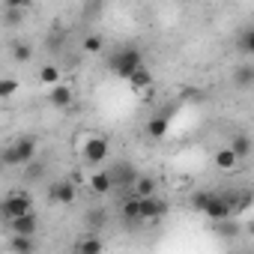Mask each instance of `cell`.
<instances>
[{
  "label": "cell",
  "instance_id": "obj_1",
  "mask_svg": "<svg viewBox=\"0 0 254 254\" xmlns=\"http://www.w3.org/2000/svg\"><path fill=\"white\" fill-rule=\"evenodd\" d=\"M141 66H144V54H141L138 45H120V48H114V54L108 57V72L117 75V78H123V81H129L132 72L141 69Z\"/></svg>",
  "mask_w": 254,
  "mask_h": 254
},
{
  "label": "cell",
  "instance_id": "obj_2",
  "mask_svg": "<svg viewBox=\"0 0 254 254\" xmlns=\"http://www.w3.org/2000/svg\"><path fill=\"white\" fill-rule=\"evenodd\" d=\"M30 159H36V138L33 135H21L15 144H9L3 150V168H24Z\"/></svg>",
  "mask_w": 254,
  "mask_h": 254
},
{
  "label": "cell",
  "instance_id": "obj_3",
  "mask_svg": "<svg viewBox=\"0 0 254 254\" xmlns=\"http://www.w3.org/2000/svg\"><path fill=\"white\" fill-rule=\"evenodd\" d=\"M30 209H33V197H30V191H12V194L3 197V203H0V212H3L6 221L24 215V212H30Z\"/></svg>",
  "mask_w": 254,
  "mask_h": 254
},
{
  "label": "cell",
  "instance_id": "obj_4",
  "mask_svg": "<svg viewBox=\"0 0 254 254\" xmlns=\"http://www.w3.org/2000/svg\"><path fill=\"white\" fill-rule=\"evenodd\" d=\"M111 180H114V186L117 189H135V183H138V168L132 165V162H126V159H120V162H114L111 165Z\"/></svg>",
  "mask_w": 254,
  "mask_h": 254
},
{
  "label": "cell",
  "instance_id": "obj_5",
  "mask_svg": "<svg viewBox=\"0 0 254 254\" xmlns=\"http://www.w3.org/2000/svg\"><path fill=\"white\" fill-rule=\"evenodd\" d=\"M75 197H78V189H75L72 180H57V183L48 186V200H51V203L69 206V203H75Z\"/></svg>",
  "mask_w": 254,
  "mask_h": 254
},
{
  "label": "cell",
  "instance_id": "obj_6",
  "mask_svg": "<svg viewBox=\"0 0 254 254\" xmlns=\"http://www.w3.org/2000/svg\"><path fill=\"white\" fill-rule=\"evenodd\" d=\"M48 105L57 108V111L72 108V105H75V93H72V87H69V84H54V87L48 90Z\"/></svg>",
  "mask_w": 254,
  "mask_h": 254
},
{
  "label": "cell",
  "instance_id": "obj_7",
  "mask_svg": "<svg viewBox=\"0 0 254 254\" xmlns=\"http://www.w3.org/2000/svg\"><path fill=\"white\" fill-rule=\"evenodd\" d=\"M168 200H162V197H156V194H150V197H141V218L144 221H156V218H162V215H168Z\"/></svg>",
  "mask_w": 254,
  "mask_h": 254
},
{
  "label": "cell",
  "instance_id": "obj_8",
  "mask_svg": "<svg viewBox=\"0 0 254 254\" xmlns=\"http://www.w3.org/2000/svg\"><path fill=\"white\" fill-rule=\"evenodd\" d=\"M81 153H84V162L87 165H102L108 159V141L105 138H90Z\"/></svg>",
  "mask_w": 254,
  "mask_h": 254
},
{
  "label": "cell",
  "instance_id": "obj_9",
  "mask_svg": "<svg viewBox=\"0 0 254 254\" xmlns=\"http://www.w3.org/2000/svg\"><path fill=\"white\" fill-rule=\"evenodd\" d=\"M6 224H9V233H24V236H36V230H39V218L33 209L18 215V218H9Z\"/></svg>",
  "mask_w": 254,
  "mask_h": 254
},
{
  "label": "cell",
  "instance_id": "obj_10",
  "mask_svg": "<svg viewBox=\"0 0 254 254\" xmlns=\"http://www.w3.org/2000/svg\"><path fill=\"white\" fill-rule=\"evenodd\" d=\"M230 81H233V87L236 90H254V63H239L236 69H233V75H230Z\"/></svg>",
  "mask_w": 254,
  "mask_h": 254
},
{
  "label": "cell",
  "instance_id": "obj_11",
  "mask_svg": "<svg viewBox=\"0 0 254 254\" xmlns=\"http://www.w3.org/2000/svg\"><path fill=\"white\" fill-rule=\"evenodd\" d=\"M203 215H206L209 221H221V218H230L233 209H230V203H227L224 194H212V200H209V206H206Z\"/></svg>",
  "mask_w": 254,
  "mask_h": 254
},
{
  "label": "cell",
  "instance_id": "obj_12",
  "mask_svg": "<svg viewBox=\"0 0 254 254\" xmlns=\"http://www.w3.org/2000/svg\"><path fill=\"white\" fill-rule=\"evenodd\" d=\"M230 150H233L239 159H248V156H251V150H254L251 135H248V132H233V135H230Z\"/></svg>",
  "mask_w": 254,
  "mask_h": 254
},
{
  "label": "cell",
  "instance_id": "obj_13",
  "mask_svg": "<svg viewBox=\"0 0 254 254\" xmlns=\"http://www.w3.org/2000/svg\"><path fill=\"white\" fill-rule=\"evenodd\" d=\"M6 248H9L12 254H33V251H36V242H33V236H24V233H9Z\"/></svg>",
  "mask_w": 254,
  "mask_h": 254
},
{
  "label": "cell",
  "instance_id": "obj_14",
  "mask_svg": "<svg viewBox=\"0 0 254 254\" xmlns=\"http://www.w3.org/2000/svg\"><path fill=\"white\" fill-rule=\"evenodd\" d=\"M168 129H171V117H168V114H156V117L147 123V135H150L153 141H162V138L168 135Z\"/></svg>",
  "mask_w": 254,
  "mask_h": 254
},
{
  "label": "cell",
  "instance_id": "obj_15",
  "mask_svg": "<svg viewBox=\"0 0 254 254\" xmlns=\"http://www.w3.org/2000/svg\"><path fill=\"white\" fill-rule=\"evenodd\" d=\"M212 233L218 236V239H236L242 230H239V224L233 221V215L230 218H221V221H212Z\"/></svg>",
  "mask_w": 254,
  "mask_h": 254
},
{
  "label": "cell",
  "instance_id": "obj_16",
  "mask_svg": "<svg viewBox=\"0 0 254 254\" xmlns=\"http://www.w3.org/2000/svg\"><path fill=\"white\" fill-rule=\"evenodd\" d=\"M87 186H90V191H93V194H108V191H111V189H117V186H114V180H111V174H108V171H99V174H93V177H90V183H87Z\"/></svg>",
  "mask_w": 254,
  "mask_h": 254
},
{
  "label": "cell",
  "instance_id": "obj_17",
  "mask_svg": "<svg viewBox=\"0 0 254 254\" xmlns=\"http://www.w3.org/2000/svg\"><path fill=\"white\" fill-rule=\"evenodd\" d=\"M120 212H123L126 221H132V224H135V221H144V218H141V197H138V194H135V197H126V200L120 203Z\"/></svg>",
  "mask_w": 254,
  "mask_h": 254
},
{
  "label": "cell",
  "instance_id": "obj_18",
  "mask_svg": "<svg viewBox=\"0 0 254 254\" xmlns=\"http://www.w3.org/2000/svg\"><path fill=\"white\" fill-rule=\"evenodd\" d=\"M242 159L230 150V147H221V150H215V168L218 171H233L236 165H239Z\"/></svg>",
  "mask_w": 254,
  "mask_h": 254
},
{
  "label": "cell",
  "instance_id": "obj_19",
  "mask_svg": "<svg viewBox=\"0 0 254 254\" xmlns=\"http://www.w3.org/2000/svg\"><path fill=\"white\" fill-rule=\"evenodd\" d=\"M45 171H48V168H45L39 159H30V162L21 168V180H24V183H39V180L45 177Z\"/></svg>",
  "mask_w": 254,
  "mask_h": 254
},
{
  "label": "cell",
  "instance_id": "obj_20",
  "mask_svg": "<svg viewBox=\"0 0 254 254\" xmlns=\"http://www.w3.org/2000/svg\"><path fill=\"white\" fill-rule=\"evenodd\" d=\"M221 194L227 197V203H230L233 215H236V212H242L245 206H251V200H254V197H251L248 191H221Z\"/></svg>",
  "mask_w": 254,
  "mask_h": 254
},
{
  "label": "cell",
  "instance_id": "obj_21",
  "mask_svg": "<svg viewBox=\"0 0 254 254\" xmlns=\"http://www.w3.org/2000/svg\"><path fill=\"white\" fill-rule=\"evenodd\" d=\"M27 18V9H15V6H3V27H21Z\"/></svg>",
  "mask_w": 254,
  "mask_h": 254
},
{
  "label": "cell",
  "instance_id": "obj_22",
  "mask_svg": "<svg viewBox=\"0 0 254 254\" xmlns=\"http://www.w3.org/2000/svg\"><path fill=\"white\" fill-rule=\"evenodd\" d=\"M129 84H132L135 90H147V87L153 84V72L147 69V63H144L141 69H135V72H132V78H129Z\"/></svg>",
  "mask_w": 254,
  "mask_h": 254
},
{
  "label": "cell",
  "instance_id": "obj_23",
  "mask_svg": "<svg viewBox=\"0 0 254 254\" xmlns=\"http://www.w3.org/2000/svg\"><path fill=\"white\" fill-rule=\"evenodd\" d=\"M156 189H159V183H156V180H153V177H144V174H141V177H138V183H135V189H132V191H135V194H138V197H150V194H156Z\"/></svg>",
  "mask_w": 254,
  "mask_h": 254
},
{
  "label": "cell",
  "instance_id": "obj_24",
  "mask_svg": "<svg viewBox=\"0 0 254 254\" xmlns=\"http://www.w3.org/2000/svg\"><path fill=\"white\" fill-rule=\"evenodd\" d=\"M236 51L239 54H248V57H254V27H248L239 39H236Z\"/></svg>",
  "mask_w": 254,
  "mask_h": 254
},
{
  "label": "cell",
  "instance_id": "obj_25",
  "mask_svg": "<svg viewBox=\"0 0 254 254\" xmlns=\"http://www.w3.org/2000/svg\"><path fill=\"white\" fill-rule=\"evenodd\" d=\"M30 57H33V48H30L27 42L15 39V42H12V60H15V63H27Z\"/></svg>",
  "mask_w": 254,
  "mask_h": 254
},
{
  "label": "cell",
  "instance_id": "obj_26",
  "mask_svg": "<svg viewBox=\"0 0 254 254\" xmlns=\"http://www.w3.org/2000/svg\"><path fill=\"white\" fill-rule=\"evenodd\" d=\"M39 81H42V84H48V87L60 84V69H57L54 63H45V66L39 69Z\"/></svg>",
  "mask_w": 254,
  "mask_h": 254
},
{
  "label": "cell",
  "instance_id": "obj_27",
  "mask_svg": "<svg viewBox=\"0 0 254 254\" xmlns=\"http://www.w3.org/2000/svg\"><path fill=\"white\" fill-rule=\"evenodd\" d=\"M75 248H78V251H84V254H99V251H102L105 245H102V239H99V236L93 233V236H87V239H81V242H78Z\"/></svg>",
  "mask_w": 254,
  "mask_h": 254
},
{
  "label": "cell",
  "instance_id": "obj_28",
  "mask_svg": "<svg viewBox=\"0 0 254 254\" xmlns=\"http://www.w3.org/2000/svg\"><path fill=\"white\" fill-rule=\"evenodd\" d=\"M212 194H215V191H197V194H191V209H197V212H206V206H209Z\"/></svg>",
  "mask_w": 254,
  "mask_h": 254
},
{
  "label": "cell",
  "instance_id": "obj_29",
  "mask_svg": "<svg viewBox=\"0 0 254 254\" xmlns=\"http://www.w3.org/2000/svg\"><path fill=\"white\" fill-rule=\"evenodd\" d=\"M102 48H105V39H102L99 33H90V36L84 39V51H87V54H99Z\"/></svg>",
  "mask_w": 254,
  "mask_h": 254
},
{
  "label": "cell",
  "instance_id": "obj_30",
  "mask_svg": "<svg viewBox=\"0 0 254 254\" xmlns=\"http://www.w3.org/2000/svg\"><path fill=\"white\" fill-rule=\"evenodd\" d=\"M84 221H87V230H93V233H96V230L105 224V212H102V209H90Z\"/></svg>",
  "mask_w": 254,
  "mask_h": 254
},
{
  "label": "cell",
  "instance_id": "obj_31",
  "mask_svg": "<svg viewBox=\"0 0 254 254\" xmlns=\"http://www.w3.org/2000/svg\"><path fill=\"white\" fill-rule=\"evenodd\" d=\"M15 90H18V81L15 78H0V99L15 96Z\"/></svg>",
  "mask_w": 254,
  "mask_h": 254
},
{
  "label": "cell",
  "instance_id": "obj_32",
  "mask_svg": "<svg viewBox=\"0 0 254 254\" xmlns=\"http://www.w3.org/2000/svg\"><path fill=\"white\" fill-rule=\"evenodd\" d=\"M102 3H105V0H87V6H84V18H99Z\"/></svg>",
  "mask_w": 254,
  "mask_h": 254
},
{
  "label": "cell",
  "instance_id": "obj_33",
  "mask_svg": "<svg viewBox=\"0 0 254 254\" xmlns=\"http://www.w3.org/2000/svg\"><path fill=\"white\" fill-rule=\"evenodd\" d=\"M200 99H203V93L197 87H186L183 90V102H200Z\"/></svg>",
  "mask_w": 254,
  "mask_h": 254
},
{
  "label": "cell",
  "instance_id": "obj_34",
  "mask_svg": "<svg viewBox=\"0 0 254 254\" xmlns=\"http://www.w3.org/2000/svg\"><path fill=\"white\" fill-rule=\"evenodd\" d=\"M3 6H15V9H30L33 0H3Z\"/></svg>",
  "mask_w": 254,
  "mask_h": 254
},
{
  "label": "cell",
  "instance_id": "obj_35",
  "mask_svg": "<svg viewBox=\"0 0 254 254\" xmlns=\"http://www.w3.org/2000/svg\"><path fill=\"white\" fill-rule=\"evenodd\" d=\"M251 230H254V227H251Z\"/></svg>",
  "mask_w": 254,
  "mask_h": 254
}]
</instances>
